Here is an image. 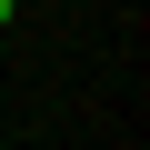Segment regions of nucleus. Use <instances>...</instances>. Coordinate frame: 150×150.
I'll return each instance as SVG.
<instances>
[{"mask_svg":"<svg viewBox=\"0 0 150 150\" xmlns=\"http://www.w3.org/2000/svg\"><path fill=\"white\" fill-rule=\"evenodd\" d=\"M10 20H20V0H0V30H10Z\"/></svg>","mask_w":150,"mask_h":150,"instance_id":"f257e3e1","label":"nucleus"}]
</instances>
